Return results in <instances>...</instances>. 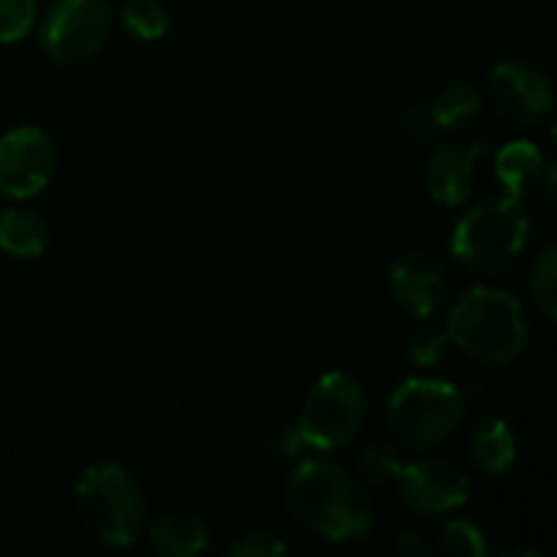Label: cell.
I'll list each match as a JSON object with an SVG mask.
<instances>
[{
  "label": "cell",
  "instance_id": "24",
  "mask_svg": "<svg viewBox=\"0 0 557 557\" xmlns=\"http://www.w3.org/2000/svg\"><path fill=\"white\" fill-rule=\"evenodd\" d=\"M447 343H450L447 330H441V326L421 320V323L408 333V359H411L418 369H434V366L444 359Z\"/></svg>",
  "mask_w": 557,
  "mask_h": 557
},
{
  "label": "cell",
  "instance_id": "22",
  "mask_svg": "<svg viewBox=\"0 0 557 557\" xmlns=\"http://www.w3.org/2000/svg\"><path fill=\"white\" fill-rule=\"evenodd\" d=\"M434 552H441L444 557H486L490 545H486V535L480 525L454 519L437 532Z\"/></svg>",
  "mask_w": 557,
  "mask_h": 557
},
{
  "label": "cell",
  "instance_id": "26",
  "mask_svg": "<svg viewBox=\"0 0 557 557\" xmlns=\"http://www.w3.org/2000/svg\"><path fill=\"white\" fill-rule=\"evenodd\" d=\"M228 557H284L287 555V545L271 535V532H248L242 539H235L228 548H225Z\"/></svg>",
  "mask_w": 557,
  "mask_h": 557
},
{
  "label": "cell",
  "instance_id": "4",
  "mask_svg": "<svg viewBox=\"0 0 557 557\" xmlns=\"http://www.w3.org/2000/svg\"><path fill=\"white\" fill-rule=\"evenodd\" d=\"M75 516L104 548H131L147 529V496L121 463H95L75 483Z\"/></svg>",
  "mask_w": 557,
  "mask_h": 557
},
{
  "label": "cell",
  "instance_id": "27",
  "mask_svg": "<svg viewBox=\"0 0 557 557\" xmlns=\"http://www.w3.org/2000/svg\"><path fill=\"white\" fill-rule=\"evenodd\" d=\"M398 552L405 557H428L434 552V542L428 539V532H421V529H405L401 535H398Z\"/></svg>",
  "mask_w": 557,
  "mask_h": 557
},
{
  "label": "cell",
  "instance_id": "17",
  "mask_svg": "<svg viewBox=\"0 0 557 557\" xmlns=\"http://www.w3.org/2000/svg\"><path fill=\"white\" fill-rule=\"evenodd\" d=\"M428 108H431V117L437 121L441 131H467V127H473L483 117L486 101H483L476 85L450 82V85H444L434 95V101Z\"/></svg>",
  "mask_w": 557,
  "mask_h": 557
},
{
  "label": "cell",
  "instance_id": "12",
  "mask_svg": "<svg viewBox=\"0 0 557 557\" xmlns=\"http://www.w3.org/2000/svg\"><path fill=\"white\" fill-rule=\"evenodd\" d=\"M490 150V140L480 137L473 144H431L428 170H424V186L428 196L441 206H460L470 199L473 183H476V160Z\"/></svg>",
  "mask_w": 557,
  "mask_h": 557
},
{
  "label": "cell",
  "instance_id": "15",
  "mask_svg": "<svg viewBox=\"0 0 557 557\" xmlns=\"http://www.w3.org/2000/svg\"><path fill=\"white\" fill-rule=\"evenodd\" d=\"M147 542L160 557H196L209 552V529L193 512H170L150 525Z\"/></svg>",
  "mask_w": 557,
  "mask_h": 557
},
{
  "label": "cell",
  "instance_id": "9",
  "mask_svg": "<svg viewBox=\"0 0 557 557\" xmlns=\"http://www.w3.org/2000/svg\"><path fill=\"white\" fill-rule=\"evenodd\" d=\"M490 104L519 127L542 124L555 108V88L552 78L525 59H503L490 69L486 78Z\"/></svg>",
  "mask_w": 557,
  "mask_h": 557
},
{
  "label": "cell",
  "instance_id": "6",
  "mask_svg": "<svg viewBox=\"0 0 557 557\" xmlns=\"http://www.w3.org/2000/svg\"><path fill=\"white\" fill-rule=\"evenodd\" d=\"M366 421H369L366 385L349 372H326L307 392L294 428L307 444V450L336 454L362 434Z\"/></svg>",
  "mask_w": 557,
  "mask_h": 557
},
{
  "label": "cell",
  "instance_id": "14",
  "mask_svg": "<svg viewBox=\"0 0 557 557\" xmlns=\"http://www.w3.org/2000/svg\"><path fill=\"white\" fill-rule=\"evenodd\" d=\"M467 454H470V463L486 473V476H503L512 470L516 463V454H519V444L509 431V424L503 418H476L473 428H470V437H467Z\"/></svg>",
  "mask_w": 557,
  "mask_h": 557
},
{
  "label": "cell",
  "instance_id": "5",
  "mask_svg": "<svg viewBox=\"0 0 557 557\" xmlns=\"http://www.w3.org/2000/svg\"><path fill=\"white\" fill-rule=\"evenodd\" d=\"M470 398L444 379H408L385 405V424L398 447L434 450L450 444L467 421Z\"/></svg>",
  "mask_w": 557,
  "mask_h": 557
},
{
  "label": "cell",
  "instance_id": "20",
  "mask_svg": "<svg viewBox=\"0 0 557 557\" xmlns=\"http://www.w3.org/2000/svg\"><path fill=\"white\" fill-rule=\"evenodd\" d=\"M529 297H532V307L542 313V320L555 323L557 320V248L548 245L535 264H532V274H529Z\"/></svg>",
  "mask_w": 557,
  "mask_h": 557
},
{
  "label": "cell",
  "instance_id": "3",
  "mask_svg": "<svg viewBox=\"0 0 557 557\" xmlns=\"http://www.w3.org/2000/svg\"><path fill=\"white\" fill-rule=\"evenodd\" d=\"M535 238L532 212L525 202L503 196L473 206L454 228V258L473 274H506L522 264Z\"/></svg>",
  "mask_w": 557,
  "mask_h": 557
},
{
  "label": "cell",
  "instance_id": "2",
  "mask_svg": "<svg viewBox=\"0 0 557 557\" xmlns=\"http://www.w3.org/2000/svg\"><path fill=\"white\" fill-rule=\"evenodd\" d=\"M450 343L480 366L503 369L529 349V317L525 307L499 287L467 290L447 320Z\"/></svg>",
  "mask_w": 557,
  "mask_h": 557
},
{
  "label": "cell",
  "instance_id": "7",
  "mask_svg": "<svg viewBox=\"0 0 557 557\" xmlns=\"http://www.w3.org/2000/svg\"><path fill=\"white\" fill-rule=\"evenodd\" d=\"M108 33V0H55L39 23V49L49 62L78 69L104 49Z\"/></svg>",
  "mask_w": 557,
  "mask_h": 557
},
{
  "label": "cell",
  "instance_id": "11",
  "mask_svg": "<svg viewBox=\"0 0 557 557\" xmlns=\"http://www.w3.org/2000/svg\"><path fill=\"white\" fill-rule=\"evenodd\" d=\"M392 300L414 320H431L450 297V277L431 251H405L388 274Z\"/></svg>",
  "mask_w": 557,
  "mask_h": 557
},
{
  "label": "cell",
  "instance_id": "8",
  "mask_svg": "<svg viewBox=\"0 0 557 557\" xmlns=\"http://www.w3.org/2000/svg\"><path fill=\"white\" fill-rule=\"evenodd\" d=\"M59 166V147L49 131L36 124L13 127L0 137V196L33 199L39 196Z\"/></svg>",
  "mask_w": 557,
  "mask_h": 557
},
{
  "label": "cell",
  "instance_id": "1",
  "mask_svg": "<svg viewBox=\"0 0 557 557\" xmlns=\"http://www.w3.org/2000/svg\"><path fill=\"white\" fill-rule=\"evenodd\" d=\"M284 503L290 519L323 542H359L375 525L369 490L333 460H297L284 486Z\"/></svg>",
  "mask_w": 557,
  "mask_h": 557
},
{
  "label": "cell",
  "instance_id": "23",
  "mask_svg": "<svg viewBox=\"0 0 557 557\" xmlns=\"http://www.w3.org/2000/svg\"><path fill=\"white\" fill-rule=\"evenodd\" d=\"M356 467H359V476H362L366 483H372V486H388V483L398 480L405 460H401V454H398L395 444L379 441V444H369V447L359 454V463H356Z\"/></svg>",
  "mask_w": 557,
  "mask_h": 557
},
{
  "label": "cell",
  "instance_id": "25",
  "mask_svg": "<svg viewBox=\"0 0 557 557\" xmlns=\"http://www.w3.org/2000/svg\"><path fill=\"white\" fill-rule=\"evenodd\" d=\"M36 23V0H0V42H20Z\"/></svg>",
  "mask_w": 557,
  "mask_h": 557
},
{
  "label": "cell",
  "instance_id": "18",
  "mask_svg": "<svg viewBox=\"0 0 557 557\" xmlns=\"http://www.w3.org/2000/svg\"><path fill=\"white\" fill-rule=\"evenodd\" d=\"M121 26L144 42H157L170 29V10L163 0H124L117 10Z\"/></svg>",
  "mask_w": 557,
  "mask_h": 557
},
{
  "label": "cell",
  "instance_id": "19",
  "mask_svg": "<svg viewBox=\"0 0 557 557\" xmlns=\"http://www.w3.org/2000/svg\"><path fill=\"white\" fill-rule=\"evenodd\" d=\"M304 450H307V444L300 441L297 428H294V424H277V428L264 431V434L255 441L251 457H255L261 467H284V463H297Z\"/></svg>",
  "mask_w": 557,
  "mask_h": 557
},
{
  "label": "cell",
  "instance_id": "13",
  "mask_svg": "<svg viewBox=\"0 0 557 557\" xmlns=\"http://www.w3.org/2000/svg\"><path fill=\"white\" fill-rule=\"evenodd\" d=\"M496 180L506 189V196L519 199V202H532V199H545V209H552L555 202V170L545 163V153L532 144V140H516L506 144L496 153Z\"/></svg>",
  "mask_w": 557,
  "mask_h": 557
},
{
  "label": "cell",
  "instance_id": "10",
  "mask_svg": "<svg viewBox=\"0 0 557 557\" xmlns=\"http://www.w3.org/2000/svg\"><path fill=\"white\" fill-rule=\"evenodd\" d=\"M398 496L414 516L441 519L467 506L470 480L467 473L447 457H421L401 467L398 473Z\"/></svg>",
  "mask_w": 557,
  "mask_h": 557
},
{
  "label": "cell",
  "instance_id": "21",
  "mask_svg": "<svg viewBox=\"0 0 557 557\" xmlns=\"http://www.w3.org/2000/svg\"><path fill=\"white\" fill-rule=\"evenodd\" d=\"M392 140L405 144V147H431L441 134L437 121L431 117L428 104H411L405 111L392 114Z\"/></svg>",
  "mask_w": 557,
  "mask_h": 557
},
{
  "label": "cell",
  "instance_id": "16",
  "mask_svg": "<svg viewBox=\"0 0 557 557\" xmlns=\"http://www.w3.org/2000/svg\"><path fill=\"white\" fill-rule=\"evenodd\" d=\"M49 248V225L33 209L13 206L0 212V251L20 261H33Z\"/></svg>",
  "mask_w": 557,
  "mask_h": 557
}]
</instances>
